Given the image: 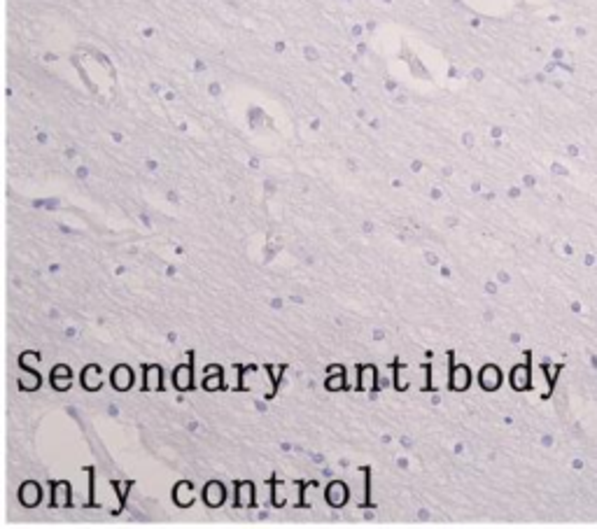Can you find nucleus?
<instances>
[{
  "instance_id": "nucleus-13",
  "label": "nucleus",
  "mask_w": 597,
  "mask_h": 529,
  "mask_svg": "<svg viewBox=\"0 0 597 529\" xmlns=\"http://www.w3.org/2000/svg\"><path fill=\"white\" fill-rule=\"evenodd\" d=\"M327 387H329V389H339V387H343V373H341V375H339L336 380H334V378L327 380Z\"/></svg>"
},
{
  "instance_id": "nucleus-6",
  "label": "nucleus",
  "mask_w": 597,
  "mask_h": 529,
  "mask_svg": "<svg viewBox=\"0 0 597 529\" xmlns=\"http://www.w3.org/2000/svg\"><path fill=\"white\" fill-rule=\"evenodd\" d=\"M175 387L177 389L192 387V368H189V366H177V371H175Z\"/></svg>"
},
{
  "instance_id": "nucleus-2",
  "label": "nucleus",
  "mask_w": 597,
  "mask_h": 529,
  "mask_svg": "<svg viewBox=\"0 0 597 529\" xmlns=\"http://www.w3.org/2000/svg\"><path fill=\"white\" fill-rule=\"evenodd\" d=\"M19 497H21V504H24V506L40 504V497H42L40 485H38V483H24V485H21V489H19Z\"/></svg>"
},
{
  "instance_id": "nucleus-10",
  "label": "nucleus",
  "mask_w": 597,
  "mask_h": 529,
  "mask_svg": "<svg viewBox=\"0 0 597 529\" xmlns=\"http://www.w3.org/2000/svg\"><path fill=\"white\" fill-rule=\"evenodd\" d=\"M238 499H240V504H245V506L252 504V485H250V483L240 485V487H238Z\"/></svg>"
},
{
  "instance_id": "nucleus-1",
  "label": "nucleus",
  "mask_w": 597,
  "mask_h": 529,
  "mask_svg": "<svg viewBox=\"0 0 597 529\" xmlns=\"http://www.w3.org/2000/svg\"><path fill=\"white\" fill-rule=\"evenodd\" d=\"M224 497H227V492H224L222 483H217V480H213V483H208L206 489H203V501H206L208 506H219L224 501Z\"/></svg>"
},
{
  "instance_id": "nucleus-8",
  "label": "nucleus",
  "mask_w": 597,
  "mask_h": 529,
  "mask_svg": "<svg viewBox=\"0 0 597 529\" xmlns=\"http://www.w3.org/2000/svg\"><path fill=\"white\" fill-rule=\"evenodd\" d=\"M21 387H24V389H35V387H40V375H38V373H33L28 366H24V371H21Z\"/></svg>"
},
{
  "instance_id": "nucleus-11",
  "label": "nucleus",
  "mask_w": 597,
  "mask_h": 529,
  "mask_svg": "<svg viewBox=\"0 0 597 529\" xmlns=\"http://www.w3.org/2000/svg\"><path fill=\"white\" fill-rule=\"evenodd\" d=\"M56 504H59V506H66L68 504V485L66 483L59 485V492H56V487H54V506Z\"/></svg>"
},
{
  "instance_id": "nucleus-4",
  "label": "nucleus",
  "mask_w": 597,
  "mask_h": 529,
  "mask_svg": "<svg viewBox=\"0 0 597 529\" xmlns=\"http://www.w3.org/2000/svg\"><path fill=\"white\" fill-rule=\"evenodd\" d=\"M345 499H348V489H345L343 483H331L329 489H327V501L331 506H343Z\"/></svg>"
},
{
  "instance_id": "nucleus-5",
  "label": "nucleus",
  "mask_w": 597,
  "mask_h": 529,
  "mask_svg": "<svg viewBox=\"0 0 597 529\" xmlns=\"http://www.w3.org/2000/svg\"><path fill=\"white\" fill-rule=\"evenodd\" d=\"M173 499H175L177 506H189L192 504V485L189 483H180L173 492Z\"/></svg>"
},
{
  "instance_id": "nucleus-12",
  "label": "nucleus",
  "mask_w": 597,
  "mask_h": 529,
  "mask_svg": "<svg viewBox=\"0 0 597 529\" xmlns=\"http://www.w3.org/2000/svg\"><path fill=\"white\" fill-rule=\"evenodd\" d=\"M70 373H68V366H59L54 368V373H51V378H68ZM68 387V380H63V383H59V389H66Z\"/></svg>"
},
{
  "instance_id": "nucleus-3",
  "label": "nucleus",
  "mask_w": 597,
  "mask_h": 529,
  "mask_svg": "<svg viewBox=\"0 0 597 529\" xmlns=\"http://www.w3.org/2000/svg\"><path fill=\"white\" fill-rule=\"evenodd\" d=\"M112 385H115L119 392H124V389H128L133 385V373L128 366H117L115 371H112Z\"/></svg>"
},
{
  "instance_id": "nucleus-7",
  "label": "nucleus",
  "mask_w": 597,
  "mask_h": 529,
  "mask_svg": "<svg viewBox=\"0 0 597 529\" xmlns=\"http://www.w3.org/2000/svg\"><path fill=\"white\" fill-rule=\"evenodd\" d=\"M145 387L147 389H159V387H161V368H159V366H150L145 371Z\"/></svg>"
},
{
  "instance_id": "nucleus-9",
  "label": "nucleus",
  "mask_w": 597,
  "mask_h": 529,
  "mask_svg": "<svg viewBox=\"0 0 597 529\" xmlns=\"http://www.w3.org/2000/svg\"><path fill=\"white\" fill-rule=\"evenodd\" d=\"M467 385H469V371L462 366L455 368V373H453V387L455 389H464Z\"/></svg>"
}]
</instances>
